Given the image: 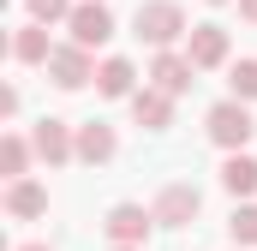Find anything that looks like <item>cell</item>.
<instances>
[{"instance_id": "cell-1", "label": "cell", "mask_w": 257, "mask_h": 251, "mask_svg": "<svg viewBox=\"0 0 257 251\" xmlns=\"http://www.w3.org/2000/svg\"><path fill=\"white\" fill-rule=\"evenodd\" d=\"M138 36L156 42V48H168L174 36H186V12L174 0H150V6H138Z\"/></svg>"}, {"instance_id": "cell-2", "label": "cell", "mask_w": 257, "mask_h": 251, "mask_svg": "<svg viewBox=\"0 0 257 251\" xmlns=\"http://www.w3.org/2000/svg\"><path fill=\"white\" fill-rule=\"evenodd\" d=\"M251 132H257V126H251V114H245V102H239V96H233V102H215V108H209V138H215L221 150H239V144H245Z\"/></svg>"}, {"instance_id": "cell-3", "label": "cell", "mask_w": 257, "mask_h": 251, "mask_svg": "<svg viewBox=\"0 0 257 251\" xmlns=\"http://www.w3.org/2000/svg\"><path fill=\"white\" fill-rule=\"evenodd\" d=\"M150 221H156V209H138V203H114L102 227H108V239H114V245H144V239H150Z\"/></svg>"}, {"instance_id": "cell-4", "label": "cell", "mask_w": 257, "mask_h": 251, "mask_svg": "<svg viewBox=\"0 0 257 251\" xmlns=\"http://www.w3.org/2000/svg\"><path fill=\"white\" fill-rule=\"evenodd\" d=\"M48 72H54V84H60V90H78V84H90V78H96V66H90V48H84V42L54 48V54H48Z\"/></svg>"}, {"instance_id": "cell-5", "label": "cell", "mask_w": 257, "mask_h": 251, "mask_svg": "<svg viewBox=\"0 0 257 251\" xmlns=\"http://www.w3.org/2000/svg\"><path fill=\"white\" fill-rule=\"evenodd\" d=\"M72 42H84V48H102L108 36H114V18H108V6H72Z\"/></svg>"}, {"instance_id": "cell-6", "label": "cell", "mask_w": 257, "mask_h": 251, "mask_svg": "<svg viewBox=\"0 0 257 251\" xmlns=\"http://www.w3.org/2000/svg\"><path fill=\"white\" fill-rule=\"evenodd\" d=\"M186 60L192 66H221L227 60V30L221 24H197L192 36H186Z\"/></svg>"}, {"instance_id": "cell-7", "label": "cell", "mask_w": 257, "mask_h": 251, "mask_svg": "<svg viewBox=\"0 0 257 251\" xmlns=\"http://www.w3.org/2000/svg\"><path fill=\"white\" fill-rule=\"evenodd\" d=\"M192 215H197V186H168L156 197V221L162 227H186Z\"/></svg>"}, {"instance_id": "cell-8", "label": "cell", "mask_w": 257, "mask_h": 251, "mask_svg": "<svg viewBox=\"0 0 257 251\" xmlns=\"http://www.w3.org/2000/svg\"><path fill=\"white\" fill-rule=\"evenodd\" d=\"M192 60H180V54H156L150 66V78H156V90H168V96H180V90H192Z\"/></svg>"}, {"instance_id": "cell-9", "label": "cell", "mask_w": 257, "mask_h": 251, "mask_svg": "<svg viewBox=\"0 0 257 251\" xmlns=\"http://www.w3.org/2000/svg\"><path fill=\"white\" fill-rule=\"evenodd\" d=\"M72 150H78V144L66 138L60 120H42V126H36V156H42V162H54V168H60V162H72Z\"/></svg>"}, {"instance_id": "cell-10", "label": "cell", "mask_w": 257, "mask_h": 251, "mask_svg": "<svg viewBox=\"0 0 257 251\" xmlns=\"http://www.w3.org/2000/svg\"><path fill=\"white\" fill-rule=\"evenodd\" d=\"M6 209H12L18 221H30V215H42V209H48V191L36 186V180H12V191H6Z\"/></svg>"}, {"instance_id": "cell-11", "label": "cell", "mask_w": 257, "mask_h": 251, "mask_svg": "<svg viewBox=\"0 0 257 251\" xmlns=\"http://www.w3.org/2000/svg\"><path fill=\"white\" fill-rule=\"evenodd\" d=\"M132 114H138V126L162 132L168 126V90H132Z\"/></svg>"}, {"instance_id": "cell-12", "label": "cell", "mask_w": 257, "mask_h": 251, "mask_svg": "<svg viewBox=\"0 0 257 251\" xmlns=\"http://www.w3.org/2000/svg\"><path fill=\"white\" fill-rule=\"evenodd\" d=\"M221 186L233 191V197H251V191H257V162H251V156H227V168H221Z\"/></svg>"}, {"instance_id": "cell-13", "label": "cell", "mask_w": 257, "mask_h": 251, "mask_svg": "<svg viewBox=\"0 0 257 251\" xmlns=\"http://www.w3.org/2000/svg\"><path fill=\"white\" fill-rule=\"evenodd\" d=\"M78 156H84V162H108V156H114V132H108L102 120H90L84 132H78Z\"/></svg>"}, {"instance_id": "cell-14", "label": "cell", "mask_w": 257, "mask_h": 251, "mask_svg": "<svg viewBox=\"0 0 257 251\" xmlns=\"http://www.w3.org/2000/svg\"><path fill=\"white\" fill-rule=\"evenodd\" d=\"M132 60H102V72H96V90L102 96H132Z\"/></svg>"}, {"instance_id": "cell-15", "label": "cell", "mask_w": 257, "mask_h": 251, "mask_svg": "<svg viewBox=\"0 0 257 251\" xmlns=\"http://www.w3.org/2000/svg\"><path fill=\"white\" fill-rule=\"evenodd\" d=\"M12 54H18V60H48V54H54V48H48V30H18Z\"/></svg>"}, {"instance_id": "cell-16", "label": "cell", "mask_w": 257, "mask_h": 251, "mask_svg": "<svg viewBox=\"0 0 257 251\" xmlns=\"http://www.w3.org/2000/svg\"><path fill=\"white\" fill-rule=\"evenodd\" d=\"M24 156H30V150H24V138H18V132H6V144H0V168H6V180H24Z\"/></svg>"}, {"instance_id": "cell-17", "label": "cell", "mask_w": 257, "mask_h": 251, "mask_svg": "<svg viewBox=\"0 0 257 251\" xmlns=\"http://www.w3.org/2000/svg\"><path fill=\"white\" fill-rule=\"evenodd\" d=\"M227 233H233V245H257V209H251V203H239V209H233Z\"/></svg>"}, {"instance_id": "cell-18", "label": "cell", "mask_w": 257, "mask_h": 251, "mask_svg": "<svg viewBox=\"0 0 257 251\" xmlns=\"http://www.w3.org/2000/svg\"><path fill=\"white\" fill-rule=\"evenodd\" d=\"M227 84H233L239 102H251V96H257V60H239L233 72H227Z\"/></svg>"}, {"instance_id": "cell-19", "label": "cell", "mask_w": 257, "mask_h": 251, "mask_svg": "<svg viewBox=\"0 0 257 251\" xmlns=\"http://www.w3.org/2000/svg\"><path fill=\"white\" fill-rule=\"evenodd\" d=\"M30 18H36V24H54V18H72V0H30Z\"/></svg>"}, {"instance_id": "cell-20", "label": "cell", "mask_w": 257, "mask_h": 251, "mask_svg": "<svg viewBox=\"0 0 257 251\" xmlns=\"http://www.w3.org/2000/svg\"><path fill=\"white\" fill-rule=\"evenodd\" d=\"M239 12H245V18H251V24H257V0H239Z\"/></svg>"}, {"instance_id": "cell-21", "label": "cell", "mask_w": 257, "mask_h": 251, "mask_svg": "<svg viewBox=\"0 0 257 251\" xmlns=\"http://www.w3.org/2000/svg\"><path fill=\"white\" fill-rule=\"evenodd\" d=\"M18 251H48V245H18Z\"/></svg>"}, {"instance_id": "cell-22", "label": "cell", "mask_w": 257, "mask_h": 251, "mask_svg": "<svg viewBox=\"0 0 257 251\" xmlns=\"http://www.w3.org/2000/svg\"><path fill=\"white\" fill-rule=\"evenodd\" d=\"M114 251H138V245H114Z\"/></svg>"}, {"instance_id": "cell-23", "label": "cell", "mask_w": 257, "mask_h": 251, "mask_svg": "<svg viewBox=\"0 0 257 251\" xmlns=\"http://www.w3.org/2000/svg\"><path fill=\"white\" fill-rule=\"evenodd\" d=\"M233 251H245V245H233Z\"/></svg>"}, {"instance_id": "cell-24", "label": "cell", "mask_w": 257, "mask_h": 251, "mask_svg": "<svg viewBox=\"0 0 257 251\" xmlns=\"http://www.w3.org/2000/svg\"><path fill=\"white\" fill-rule=\"evenodd\" d=\"M215 6H221V0H215Z\"/></svg>"}]
</instances>
